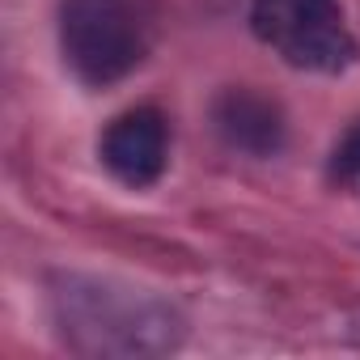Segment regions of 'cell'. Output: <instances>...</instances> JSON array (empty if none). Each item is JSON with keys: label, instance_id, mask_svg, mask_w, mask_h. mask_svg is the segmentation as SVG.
Returning a JSON list of instances; mask_svg holds the SVG:
<instances>
[{"label": "cell", "instance_id": "6da1fadb", "mask_svg": "<svg viewBox=\"0 0 360 360\" xmlns=\"http://www.w3.org/2000/svg\"><path fill=\"white\" fill-rule=\"evenodd\" d=\"M56 318L68 347L85 356H161L183 343V322L165 301L98 280H64Z\"/></svg>", "mask_w": 360, "mask_h": 360}, {"label": "cell", "instance_id": "7a4b0ae2", "mask_svg": "<svg viewBox=\"0 0 360 360\" xmlns=\"http://www.w3.org/2000/svg\"><path fill=\"white\" fill-rule=\"evenodd\" d=\"M60 51L81 85L106 89L140 68L148 51V34L131 0H64Z\"/></svg>", "mask_w": 360, "mask_h": 360}, {"label": "cell", "instance_id": "3957f363", "mask_svg": "<svg viewBox=\"0 0 360 360\" xmlns=\"http://www.w3.org/2000/svg\"><path fill=\"white\" fill-rule=\"evenodd\" d=\"M250 30L305 72H343L360 56L339 0H250Z\"/></svg>", "mask_w": 360, "mask_h": 360}, {"label": "cell", "instance_id": "277c9868", "mask_svg": "<svg viewBox=\"0 0 360 360\" xmlns=\"http://www.w3.org/2000/svg\"><path fill=\"white\" fill-rule=\"evenodd\" d=\"M102 165L119 178L123 187H153L165 174V157H169V131L165 119L153 106H136L127 115H119L98 144Z\"/></svg>", "mask_w": 360, "mask_h": 360}, {"label": "cell", "instance_id": "5b68a950", "mask_svg": "<svg viewBox=\"0 0 360 360\" xmlns=\"http://www.w3.org/2000/svg\"><path fill=\"white\" fill-rule=\"evenodd\" d=\"M217 131L225 136V144L250 153V157H271L284 144V115L271 98L255 94V89H225L212 106Z\"/></svg>", "mask_w": 360, "mask_h": 360}, {"label": "cell", "instance_id": "8992f818", "mask_svg": "<svg viewBox=\"0 0 360 360\" xmlns=\"http://www.w3.org/2000/svg\"><path fill=\"white\" fill-rule=\"evenodd\" d=\"M330 174L343 178V183H356V178H360V127H352V131L343 136V144L335 148Z\"/></svg>", "mask_w": 360, "mask_h": 360}]
</instances>
